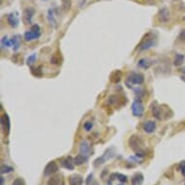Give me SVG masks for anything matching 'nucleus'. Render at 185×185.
Wrapping results in <instances>:
<instances>
[{"instance_id": "obj_1", "label": "nucleus", "mask_w": 185, "mask_h": 185, "mask_svg": "<svg viewBox=\"0 0 185 185\" xmlns=\"http://www.w3.org/2000/svg\"><path fill=\"white\" fill-rule=\"evenodd\" d=\"M129 144H130V147L135 151L136 155L139 157H143L145 155L144 150H143V142L142 140L140 139L138 136H132L130 138V141H129Z\"/></svg>"}, {"instance_id": "obj_2", "label": "nucleus", "mask_w": 185, "mask_h": 185, "mask_svg": "<svg viewBox=\"0 0 185 185\" xmlns=\"http://www.w3.org/2000/svg\"><path fill=\"white\" fill-rule=\"evenodd\" d=\"M41 36V29L38 24H34L31 26L30 30L26 31L24 33V40L27 42H30L33 40H37Z\"/></svg>"}, {"instance_id": "obj_3", "label": "nucleus", "mask_w": 185, "mask_h": 185, "mask_svg": "<svg viewBox=\"0 0 185 185\" xmlns=\"http://www.w3.org/2000/svg\"><path fill=\"white\" fill-rule=\"evenodd\" d=\"M132 114L137 117H142L144 113L143 105L140 100H136L135 102L132 104Z\"/></svg>"}, {"instance_id": "obj_4", "label": "nucleus", "mask_w": 185, "mask_h": 185, "mask_svg": "<svg viewBox=\"0 0 185 185\" xmlns=\"http://www.w3.org/2000/svg\"><path fill=\"white\" fill-rule=\"evenodd\" d=\"M156 44V39L155 37L151 36V37H147L143 41V43L140 45L139 47V49L140 50H147V49H149L150 48H152L153 46H155Z\"/></svg>"}, {"instance_id": "obj_5", "label": "nucleus", "mask_w": 185, "mask_h": 185, "mask_svg": "<svg viewBox=\"0 0 185 185\" xmlns=\"http://www.w3.org/2000/svg\"><path fill=\"white\" fill-rule=\"evenodd\" d=\"M114 156V150L113 149H109V150H107L106 152L104 153V155L102 156V157H100V158H98L96 161L94 162V166L95 167H97L98 165H101V164H103V163H105L106 161L107 160H109V159H111V158H113V157Z\"/></svg>"}, {"instance_id": "obj_6", "label": "nucleus", "mask_w": 185, "mask_h": 185, "mask_svg": "<svg viewBox=\"0 0 185 185\" xmlns=\"http://www.w3.org/2000/svg\"><path fill=\"white\" fill-rule=\"evenodd\" d=\"M130 81L134 85H142L144 81V78L143 74H140V73H131L128 77V80Z\"/></svg>"}, {"instance_id": "obj_7", "label": "nucleus", "mask_w": 185, "mask_h": 185, "mask_svg": "<svg viewBox=\"0 0 185 185\" xmlns=\"http://www.w3.org/2000/svg\"><path fill=\"white\" fill-rule=\"evenodd\" d=\"M35 15V10L29 7V8H26L24 11V14H22V20L25 22L26 24H31L32 19H33V16Z\"/></svg>"}, {"instance_id": "obj_8", "label": "nucleus", "mask_w": 185, "mask_h": 185, "mask_svg": "<svg viewBox=\"0 0 185 185\" xmlns=\"http://www.w3.org/2000/svg\"><path fill=\"white\" fill-rule=\"evenodd\" d=\"M57 171H58L57 164L55 163L54 161H52L46 166V168H45L44 173H45V176H50V175H53V173L56 172Z\"/></svg>"}, {"instance_id": "obj_9", "label": "nucleus", "mask_w": 185, "mask_h": 185, "mask_svg": "<svg viewBox=\"0 0 185 185\" xmlns=\"http://www.w3.org/2000/svg\"><path fill=\"white\" fill-rule=\"evenodd\" d=\"M7 20L8 24L12 26V27H16L20 24V20H19V14L15 12V13H11L7 16Z\"/></svg>"}, {"instance_id": "obj_10", "label": "nucleus", "mask_w": 185, "mask_h": 185, "mask_svg": "<svg viewBox=\"0 0 185 185\" xmlns=\"http://www.w3.org/2000/svg\"><path fill=\"white\" fill-rule=\"evenodd\" d=\"M90 144L88 143V142L86 141H82L80 144V154L85 156L88 158L89 154H90Z\"/></svg>"}, {"instance_id": "obj_11", "label": "nucleus", "mask_w": 185, "mask_h": 185, "mask_svg": "<svg viewBox=\"0 0 185 185\" xmlns=\"http://www.w3.org/2000/svg\"><path fill=\"white\" fill-rule=\"evenodd\" d=\"M143 130H144L145 133L151 134V133H153V132L155 131V129H156V123H155L154 121L148 120V121H147V122L143 123Z\"/></svg>"}, {"instance_id": "obj_12", "label": "nucleus", "mask_w": 185, "mask_h": 185, "mask_svg": "<svg viewBox=\"0 0 185 185\" xmlns=\"http://www.w3.org/2000/svg\"><path fill=\"white\" fill-rule=\"evenodd\" d=\"M1 125H2V128H3V131L5 134H9V131H10V118L8 114H3L2 117H1Z\"/></svg>"}, {"instance_id": "obj_13", "label": "nucleus", "mask_w": 185, "mask_h": 185, "mask_svg": "<svg viewBox=\"0 0 185 185\" xmlns=\"http://www.w3.org/2000/svg\"><path fill=\"white\" fill-rule=\"evenodd\" d=\"M62 166L67 170H74V167H75V159H73L71 156L66 157L64 160H62Z\"/></svg>"}, {"instance_id": "obj_14", "label": "nucleus", "mask_w": 185, "mask_h": 185, "mask_svg": "<svg viewBox=\"0 0 185 185\" xmlns=\"http://www.w3.org/2000/svg\"><path fill=\"white\" fill-rule=\"evenodd\" d=\"M69 183L70 185H82L83 179L78 175H72L69 177Z\"/></svg>"}, {"instance_id": "obj_15", "label": "nucleus", "mask_w": 185, "mask_h": 185, "mask_svg": "<svg viewBox=\"0 0 185 185\" xmlns=\"http://www.w3.org/2000/svg\"><path fill=\"white\" fill-rule=\"evenodd\" d=\"M159 20L162 22H167L170 20V12L166 8H163L159 11Z\"/></svg>"}, {"instance_id": "obj_16", "label": "nucleus", "mask_w": 185, "mask_h": 185, "mask_svg": "<svg viewBox=\"0 0 185 185\" xmlns=\"http://www.w3.org/2000/svg\"><path fill=\"white\" fill-rule=\"evenodd\" d=\"M11 43H12V47L15 52H18L20 46V35H15L12 39H11Z\"/></svg>"}, {"instance_id": "obj_17", "label": "nucleus", "mask_w": 185, "mask_h": 185, "mask_svg": "<svg viewBox=\"0 0 185 185\" xmlns=\"http://www.w3.org/2000/svg\"><path fill=\"white\" fill-rule=\"evenodd\" d=\"M152 64V61L147 59V58H143L139 61V66L142 67L143 69H148Z\"/></svg>"}, {"instance_id": "obj_18", "label": "nucleus", "mask_w": 185, "mask_h": 185, "mask_svg": "<svg viewBox=\"0 0 185 185\" xmlns=\"http://www.w3.org/2000/svg\"><path fill=\"white\" fill-rule=\"evenodd\" d=\"M87 159H88L87 157L83 156V155H82V154H78V155L76 156V158H75V165L81 166V165H82V164H85V162L87 161Z\"/></svg>"}, {"instance_id": "obj_19", "label": "nucleus", "mask_w": 185, "mask_h": 185, "mask_svg": "<svg viewBox=\"0 0 185 185\" xmlns=\"http://www.w3.org/2000/svg\"><path fill=\"white\" fill-rule=\"evenodd\" d=\"M143 176L141 173H137V175H135L132 178V182L134 185H140L143 182Z\"/></svg>"}, {"instance_id": "obj_20", "label": "nucleus", "mask_w": 185, "mask_h": 185, "mask_svg": "<svg viewBox=\"0 0 185 185\" xmlns=\"http://www.w3.org/2000/svg\"><path fill=\"white\" fill-rule=\"evenodd\" d=\"M48 19H49V24H50V25L52 26H56V20H55V19H54V14H53V10H49V15H48Z\"/></svg>"}, {"instance_id": "obj_21", "label": "nucleus", "mask_w": 185, "mask_h": 185, "mask_svg": "<svg viewBox=\"0 0 185 185\" xmlns=\"http://www.w3.org/2000/svg\"><path fill=\"white\" fill-rule=\"evenodd\" d=\"M1 45L3 48H9L12 46V43H11V40H9L7 36H4L1 39Z\"/></svg>"}, {"instance_id": "obj_22", "label": "nucleus", "mask_w": 185, "mask_h": 185, "mask_svg": "<svg viewBox=\"0 0 185 185\" xmlns=\"http://www.w3.org/2000/svg\"><path fill=\"white\" fill-rule=\"evenodd\" d=\"M183 61H184V56H183V55L182 54H176V59H175V65H176V66L181 65Z\"/></svg>"}, {"instance_id": "obj_23", "label": "nucleus", "mask_w": 185, "mask_h": 185, "mask_svg": "<svg viewBox=\"0 0 185 185\" xmlns=\"http://www.w3.org/2000/svg\"><path fill=\"white\" fill-rule=\"evenodd\" d=\"M60 176H54L53 178H50L49 180V185H59L60 183Z\"/></svg>"}, {"instance_id": "obj_24", "label": "nucleus", "mask_w": 185, "mask_h": 185, "mask_svg": "<svg viewBox=\"0 0 185 185\" xmlns=\"http://www.w3.org/2000/svg\"><path fill=\"white\" fill-rule=\"evenodd\" d=\"M36 58H37V54L36 53H33V54H31L30 56L27 58V60H26V63H27V65H31V64H33L35 62V60H36Z\"/></svg>"}, {"instance_id": "obj_25", "label": "nucleus", "mask_w": 185, "mask_h": 185, "mask_svg": "<svg viewBox=\"0 0 185 185\" xmlns=\"http://www.w3.org/2000/svg\"><path fill=\"white\" fill-rule=\"evenodd\" d=\"M12 171H14V169L12 167L5 166V165L1 167V173H2V175H3V173H8V172H12Z\"/></svg>"}, {"instance_id": "obj_26", "label": "nucleus", "mask_w": 185, "mask_h": 185, "mask_svg": "<svg viewBox=\"0 0 185 185\" xmlns=\"http://www.w3.org/2000/svg\"><path fill=\"white\" fill-rule=\"evenodd\" d=\"M92 127H93L92 122H85V124H83V128H85V131H91Z\"/></svg>"}, {"instance_id": "obj_27", "label": "nucleus", "mask_w": 185, "mask_h": 185, "mask_svg": "<svg viewBox=\"0 0 185 185\" xmlns=\"http://www.w3.org/2000/svg\"><path fill=\"white\" fill-rule=\"evenodd\" d=\"M179 170H180L181 173L185 176V161H182L180 164H179Z\"/></svg>"}, {"instance_id": "obj_28", "label": "nucleus", "mask_w": 185, "mask_h": 185, "mask_svg": "<svg viewBox=\"0 0 185 185\" xmlns=\"http://www.w3.org/2000/svg\"><path fill=\"white\" fill-rule=\"evenodd\" d=\"M13 185H24V181L22 178H16V180L14 181Z\"/></svg>"}, {"instance_id": "obj_29", "label": "nucleus", "mask_w": 185, "mask_h": 185, "mask_svg": "<svg viewBox=\"0 0 185 185\" xmlns=\"http://www.w3.org/2000/svg\"><path fill=\"white\" fill-rule=\"evenodd\" d=\"M117 175V176H118L119 178V180L121 181V182H126L127 181V177H126V176H123V175H118V173H116Z\"/></svg>"}, {"instance_id": "obj_30", "label": "nucleus", "mask_w": 185, "mask_h": 185, "mask_svg": "<svg viewBox=\"0 0 185 185\" xmlns=\"http://www.w3.org/2000/svg\"><path fill=\"white\" fill-rule=\"evenodd\" d=\"M179 39L182 41H185V30H182L180 32V34H179Z\"/></svg>"}, {"instance_id": "obj_31", "label": "nucleus", "mask_w": 185, "mask_h": 185, "mask_svg": "<svg viewBox=\"0 0 185 185\" xmlns=\"http://www.w3.org/2000/svg\"><path fill=\"white\" fill-rule=\"evenodd\" d=\"M1 185H4V178L1 176Z\"/></svg>"}, {"instance_id": "obj_32", "label": "nucleus", "mask_w": 185, "mask_h": 185, "mask_svg": "<svg viewBox=\"0 0 185 185\" xmlns=\"http://www.w3.org/2000/svg\"><path fill=\"white\" fill-rule=\"evenodd\" d=\"M118 185H124V184H118Z\"/></svg>"}, {"instance_id": "obj_33", "label": "nucleus", "mask_w": 185, "mask_h": 185, "mask_svg": "<svg viewBox=\"0 0 185 185\" xmlns=\"http://www.w3.org/2000/svg\"><path fill=\"white\" fill-rule=\"evenodd\" d=\"M133 185H134V184H133Z\"/></svg>"}, {"instance_id": "obj_34", "label": "nucleus", "mask_w": 185, "mask_h": 185, "mask_svg": "<svg viewBox=\"0 0 185 185\" xmlns=\"http://www.w3.org/2000/svg\"><path fill=\"white\" fill-rule=\"evenodd\" d=\"M184 185H185V184H184Z\"/></svg>"}]
</instances>
